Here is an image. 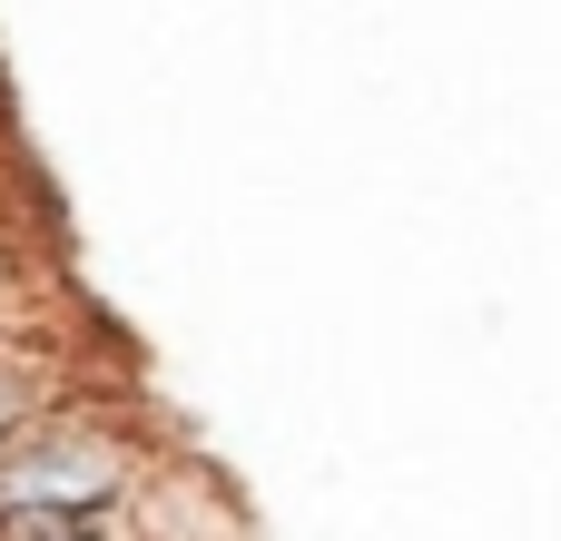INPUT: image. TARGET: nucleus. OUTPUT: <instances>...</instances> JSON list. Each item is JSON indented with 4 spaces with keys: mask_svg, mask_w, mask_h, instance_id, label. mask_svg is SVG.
I'll return each mask as SVG.
<instances>
[{
    "mask_svg": "<svg viewBox=\"0 0 561 541\" xmlns=\"http://www.w3.org/2000/svg\"><path fill=\"white\" fill-rule=\"evenodd\" d=\"M138 493V444L89 414H39L0 444V522H108Z\"/></svg>",
    "mask_w": 561,
    "mask_h": 541,
    "instance_id": "f257e3e1",
    "label": "nucleus"
},
{
    "mask_svg": "<svg viewBox=\"0 0 561 541\" xmlns=\"http://www.w3.org/2000/svg\"><path fill=\"white\" fill-rule=\"evenodd\" d=\"M39 414H49V384H39V365L0 345V444H10L20 424H39Z\"/></svg>",
    "mask_w": 561,
    "mask_h": 541,
    "instance_id": "f03ea898",
    "label": "nucleus"
}]
</instances>
